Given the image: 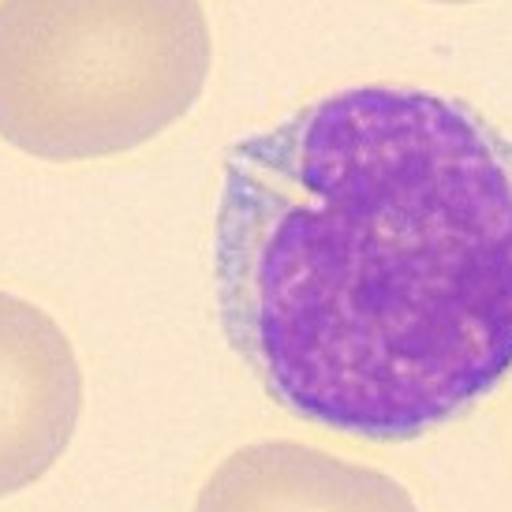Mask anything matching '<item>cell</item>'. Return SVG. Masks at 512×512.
Masks as SVG:
<instances>
[{
	"label": "cell",
	"mask_w": 512,
	"mask_h": 512,
	"mask_svg": "<svg viewBox=\"0 0 512 512\" xmlns=\"http://www.w3.org/2000/svg\"><path fill=\"white\" fill-rule=\"evenodd\" d=\"M199 0H0V139L42 161L128 154L210 79Z\"/></svg>",
	"instance_id": "7a4b0ae2"
},
{
	"label": "cell",
	"mask_w": 512,
	"mask_h": 512,
	"mask_svg": "<svg viewBox=\"0 0 512 512\" xmlns=\"http://www.w3.org/2000/svg\"><path fill=\"white\" fill-rule=\"evenodd\" d=\"M217 318L273 404L415 441L512 374V139L419 86H352L228 146Z\"/></svg>",
	"instance_id": "6da1fadb"
},
{
	"label": "cell",
	"mask_w": 512,
	"mask_h": 512,
	"mask_svg": "<svg viewBox=\"0 0 512 512\" xmlns=\"http://www.w3.org/2000/svg\"><path fill=\"white\" fill-rule=\"evenodd\" d=\"M434 4H475V0H434Z\"/></svg>",
	"instance_id": "5b68a950"
},
{
	"label": "cell",
	"mask_w": 512,
	"mask_h": 512,
	"mask_svg": "<svg viewBox=\"0 0 512 512\" xmlns=\"http://www.w3.org/2000/svg\"><path fill=\"white\" fill-rule=\"evenodd\" d=\"M195 512H419V505L385 471L299 441H255L217 464Z\"/></svg>",
	"instance_id": "277c9868"
},
{
	"label": "cell",
	"mask_w": 512,
	"mask_h": 512,
	"mask_svg": "<svg viewBox=\"0 0 512 512\" xmlns=\"http://www.w3.org/2000/svg\"><path fill=\"white\" fill-rule=\"evenodd\" d=\"M83 415V370L64 329L0 292V498L57 464Z\"/></svg>",
	"instance_id": "3957f363"
}]
</instances>
